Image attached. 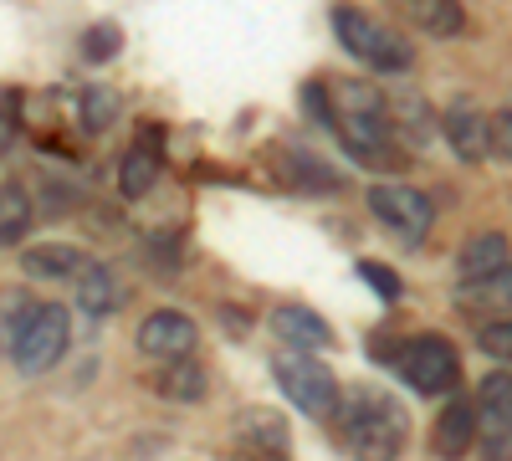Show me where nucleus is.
<instances>
[{
	"label": "nucleus",
	"instance_id": "obj_1",
	"mask_svg": "<svg viewBox=\"0 0 512 461\" xmlns=\"http://www.w3.org/2000/svg\"><path fill=\"white\" fill-rule=\"evenodd\" d=\"M333 415L338 431H344V451L354 461H395L410 436L405 410L379 390H349V400H338Z\"/></svg>",
	"mask_w": 512,
	"mask_h": 461
},
{
	"label": "nucleus",
	"instance_id": "obj_2",
	"mask_svg": "<svg viewBox=\"0 0 512 461\" xmlns=\"http://www.w3.org/2000/svg\"><path fill=\"white\" fill-rule=\"evenodd\" d=\"M328 93L338 98V108H328V129L344 139V149L359 164H390L395 134H390V108H384V98L374 88H364V82H333Z\"/></svg>",
	"mask_w": 512,
	"mask_h": 461
},
{
	"label": "nucleus",
	"instance_id": "obj_3",
	"mask_svg": "<svg viewBox=\"0 0 512 461\" xmlns=\"http://www.w3.org/2000/svg\"><path fill=\"white\" fill-rule=\"evenodd\" d=\"M333 31L344 41V52L354 62H364L369 72H410L415 67V52L410 41L390 26H379L374 16H364L359 6H338L333 11Z\"/></svg>",
	"mask_w": 512,
	"mask_h": 461
},
{
	"label": "nucleus",
	"instance_id": "obj_4",
	"mask_svg": "<svg viewBox=\"0 0 512 461\" xmlns=\"http://www.w3.org/2000/svg\"><path fill=\"white\" fill-rule=\"evenodd\" d=\"M67 339H72V318L62 303H31L26 323L16 328L11 339V359L21 374H47L62 354H67Z\"/></svg>",
	"mask_w": 512,
	"mask_h": 461
},
{
	"label": "nucleus",
	"instance_id": "obj_5",
	"mask_svg": "<svg viewBox=\"0 0 512 461\" xmlns=\"http://www.w3.org/2000/svg\"><path fill=\"white\" fill-rule=\"evenodd\" d=\"M272 374H277V385L282 395L308 415V421H328L333 405H338V380H333V369L313 354H277L272 359Z\"/></svg>",
	"mask_w": 512,
	"mask_h": 461
},
{
	"label": "nucleus",
	"instance_id": "obj_6",
	"mask_svg": "<svg viewBox=\"0 0 512 461\" xmlns=\"http://www.w3.org/2000/svg\"><path fill=\"white\" fill-rule=\"evenodd\" d=\"M405 380L415 395H446L456 390L461 380V364H456V349L441 339V333H420V339L405 344Z\"/></svg>",
	"mask_w": 512,
	"mask_h": 461
},
{
	"label": "nucleus",
	"instance_id": "obj_7",
	"mask_svg": "<svg viewBox=\"0 0 512 461\" xmlns=\"http://www.w3.org/2000/svg\"><path fill=\"white\" fill-rule=\"evenodd\" d=\"M369 211L390 226L405 246H420L425 231H431V221H436V205L425 200L420 190H410V185H374L369 190Z\"/></svg>",
	"mask_w": 512,
	"mask_h": 461
},
{
	"label": "nucleus",
	"instance_id": "obj_8",
	"mask_svg": "<svg viewBox=\"0 0 512 461\" xmlns=\"http://www.w3.org/2000/svg\"><path fill=\"white\" fill-rule=\"evenodd\" d=\"M195 339H200V328L185 318V313H175V308H159V313H149L144 323H139V354H149V359H190L195 354Z\"/></svg>",
	"mask_w": 512,
	"mask_h": 461
},
{
	"label": "nucleus",
	"instance_id": "obj_9",
	"mask_svg": "<svg viewBox=\"0 0 512 461\" xmlns=\"http://www.w3.org/2000/svg\"><path fill=\"white\" fill-rule=\"evenodd\" d=\"M477 436H487V461H507V441H512V380L507 369L482 380V426Z\"/></svg>",
	"mask_w": 512,
	"mask_h": 461
},
{
	"label": "nucleus",
	"instance_id": "obj_10",
	"mask_svg": "<svg viewBox=\"0 0 512 461\" xmlns=\"http://www.w3.org/2000/svg\"><path fill=\"white\" fill-rule=\"evenodd\" d=\"M277 175L297 195H338V190H344L338 170H328L323 159H313L308 149H297V144H277Z\"/></svg>",
	"mask_w": 512,
	"mask_h": 461
},
{
	"label": "nucleus",
	"instance_id": "obj_11",
	"mask_svg": "<svg viewBox=\"0 0 512 461\" xmlns=\"http://www.w3.org/2000/svg\"><path fill=\"white\" fill-rule=\"evenodd\" d=\"M456 277L466 287H492L507 277V236L502 231H477L472 241L461 246V262H456Z\"/></svg>",
	"mask_w": 512,
	"mask_h": 461
},
{
	"label": "nucleus",
	"instance_id": "obj_12",
	"mask_svg": "<svg viewBox=\"0 0 512 461\" xmlns=\"http://www.w3.org/2000/svg\"><path fill=\"white\" fill-rule=\"evenodd\" d=\"M159 129L154 123H144L139 129V144L123 154V164H118V190L128 195V200H139V195H149L154 190V180H159Z\"/></svg>",
	"mask_w": 512,
	"mask_h": 461
},
{
	"label": "nucleus",
	"instance_id": "obj_13",
	"mask_svg": "<svg viewBox=\"0 0 512 461\" xmlns=\"http://www.w3.org/2000/svg\"><path fill=\"white\" fill-rule=\"evenodd\" d=\"M441 129H446L451 149H456L466 164H482V159H487V113H482L477 103H456V108H446Z\"/></svg>",
	"mask_w": 512,
	"mask_h": 461
},
{
	"label": "nucleus",
	"instance_id": "obj_14",
	"mask_svg": "<svg viewBox=\"0 0 512 461\" xmlns=\"http://www.w3.org/2000/svg\"><path fill=\"white\" fill-rule=\"evenodd\" d=\"M77 308L93 313V318L118 313V308H123V282H118V272L103 267V262L82 267V272H77Z\"/></svg>",
	"mask_w": 512,
	"mask_h": 461
},
{
	"label": "nucleus",
	"instance_id": "obj_15",
	"mask_svg": "<svg viewBox=\"0 0 512 461\" xmlns=\"http://www.w3.org/2000/svg\"><path fill=\"white\" fill-rule=\"evenodd\" d=\"M272 328H277V339L292 344V349H328V344H333V328H328L313 308H303V303L277 308V313H272Z\"/></svg>",
	"mask_w": 512,
	"mask_h": 461
},
{
	"label": "nucleus",
	"instance_id": "obj_16",
	"mask_svg": "<svg viewBox=\"0 0 512 461\" xmlns=\"http://www.w3.org/2000/svg\"><path fill=\"white\" fill-rule=\"evenodd\" d=\"M82 267H88V257H82L77 246H67V241H41V246H26L21 251V272L26 277H77Z\"/></svg>",
	"mask_w": 512,
	"mask_h": 461
},
{
	"label": "nucleus",
	"instance_id": "obj_17",
	"mask_svg": "<svg viewBox=\"0 0 512 461\" xmlns=\"http://www.w3.org/2000/svg\"><path fill=\"white\" fill-rule=\"evenodd\" d=\"M477 441V410L466 400H451V410L436 421V456L441 461H461Z\"/></svg>",
	"mask_w": 512,
	"mask_h": 461
},
{
	"label": "nucleus",
	"instance_id": "obj_18",
	"mask_svg": "<svg viewBox=\"0 0 512 461\" xmlns=\"http://www.w3.org/2000/svg\"><path fill=\"white\" fill-rule=\"evenodd\" d=\"M400 16H410V26L431 31V36H461L466 31V11L461 0H395Z\"/></svg>",
	"mask_w": 512,
	"mask_h": 461
},
{
	"label": "nucleus",
	"instance_id": "obj_19",
	"mask_svg": "<svg viewBox=\"0 0 512 461\" xmlns=\"http://www.w3.org/2000/svg\"><path fill=\"white\" fill-rule=\"evenodd\" d=\"M236 431H241V451H277V456H287V421L277 410H246V415H236Z\"/></svg>",
	"mask_w": 512,
	"mask_h": 461
},
{
	"label": "nucleus",
	"instance_id": "obj_20",
	"mask_svg": "<svg viewBox=\"0 0 512 461\" xmlns=\"http://www.w3.org/2000/svg\"><path fill=\"white\" fill-rule=\"evenodd\" d=\"M31 195L21 185H0V246H21L31 231Z\"/></svg>",
	"mask_w": 512,
	"mask_h": 461
},
{
	"label": "nucleus",
	"instance_id": "obj_21",
	"mask_svg": "<svg viewBox=\"0 0 512 461\" xmlns=\"http://www.w3.org/2000/svg\"><path fill=\"white\" fill-rule=\"evenodd\" d=\"M159 390H164L169 400L195 405V400H205V369H200L195 359H169L164 374H159Z\"/></svg>",
	"mask_w": 512,
	"mask_h": 461
},
{
	"label": "nucleus",
	"instance_id": "obj_22",
	"mask_svg": "<svg viewBox=\"0 0 512 461\" xmlns=\"http://www.w3.org/2000/svg\"><path fill=\"white\" fill-rule=\"evenodd\" d=\"M82 129L88 134H103L113 129V118H118V93L113 88H82Z\"/></svg>",
	"mask_w": 512,
	"mask_h": 461
},
{
	"label": "nucleus",
	"instance_id": "obj_23",
	"mask_svg": "<svg viewBox=\"0 0 512 461\" xmlns=\"http://www.w3.org/2000/svg\"><path fill=\"white\" fill-rule=\"evenodd\" d=\"M118 52H123V31H118L113 21L88 26V36H82V57H88V62H108V57H118Z\"/></svg>",
	"mask_w": 512,
	"mask_h": 461
},
{
	"label": "nucleus",
	"instance_id": "obj_24",
	"mask_svg": "<svg viewBox=\"0 0 512 461\" xmlns=\"http://www.w3.org/2000/svg\"><path fill=\"white\" fill-rule=\"evenodd\" d=\"M26 313H31V298H26V292H0V349H11L16 328L26 323Z\"/></svg>",
	"mask_w": 512,
	"mask_h": 461
},
{
	"label": "nucleus",
	"instance_id": "obj_25",
	"mask_svg": "<svg viewBox=\"0 0 512 461\" xmlns=\"http://www.w3.org/2000/svg\"><path fill=\"white\" fill-rule=\"evenodd\" d=\"M359 277L379 292L384 303H395V298H400V277H395L390 267H384V262H364V267H359Z\"/></svg>",
	"mask_w": 512,
	"mask_h": 461
},
{
	"label": "nucleus",
	"instance_id": "obj_26",
	"mask_svg": "<svg viewBox=\"0 0 512 461\" xmlns=\"http://www.w3.org/2000/svg\"><path fill=\"white\" fill-rule=\"evenodd\" d=\"M16 129H21V108H16V93H0V159L11 154V144H16Z\"/></svg>",
	"mask_w": 512,
	"mask_h": 461
},
{
	"label": "nucleus",
	"instance_id": "obj_27",
	"mask_svg": "<svg viewBox=\"0 0 512 461\" xmlns=\"http://www.w3.org/2000/svg\"><path fill=\"white\" fill-rule=\"evenodd\" d=\"M487 154H497V159L512 154V118H507V113L487 118Z\"/></svg>",
	"mask_w": 512,
	"mask_h": 461
},
{
	"label": "nucleus",
	"instance_id": "obj_28",
	"mask_svg": "<svg viewBox=\"0 0 512 461\" xmlns=\"http://www.w3.org/2000/svg\"><path fill=\"white\" fill-rule=\"evenodd\" d=\"M482 349H487V354H497V359L507 354V318H502L497 328H482Z\"/></svg>",
	"mask_w": 512,
	"mask_h": 461
},
{
	"label": "nucleus",
	"instance_id": "obj_29",
	"mask_svg": "<svg viewBox=\"0 0 512 461\" xmlns=\"http://www.w3.org/2000/svg\"><path fill=\"white\" fill-rule=\"evenodd\" d=\"M303 103H308L313 123H328V108H323V88H318V82H308V88H303Z\"/></svg>",
	"mask_w": 512,
	"mask_h": 461
},
{
	"label": "nucleus",
	"instance_id": "obj_30",
	"mask_svg": "<svg viewBox=\"0 0 512 461\" xmlns=\"http://www.w3.org/2000/svg\"><path fill=\"white\" fill-rule=\"evenodd\" d=\"M241 461H287V456H277V451H241Z\"/></svg>",
	"mask_w": 512,
	"mask_h": 461
}]
</instances>
